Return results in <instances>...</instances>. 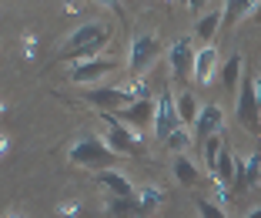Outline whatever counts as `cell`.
<instances>
[{"instance_id":"cell-1","label":"cell","mask_w":261,"mask_h":218,"mask_svg":"<svg viewBox=\"0 0 261 218\" xmlns=\"http://www.w3.org/2000/svg\"><path fill=\"white\" fill-rule=\"evenodd\" d=\"M114 155H117V151L111 148L100 134H81V138L70 144L67 161L77 164V168H94V172H100V168H111Z\"/></svg>"},{"instance_id":"cell-2","label":"cell","mask_w":261,"mask_h":218,"mask_svg":"<svg viewBox=\"0 0 261 218\" xmlns=\"http://www.w3.org/2000/svg\"><path fill=\"white\" fill-rule=\"evenodd\" d=\"M100 125L108 128V144L117 151V155H144V144H141V134L134 131V128H127L121 121V117L114 114V111H97Z\"/></svg>"},{"instance_id":"cell-3","label":"cell","mask_w":261,"mask_h":218,"mask_svg":"<svg viewBox=\"0 0 261 218\" xmlns=\"http://www.w3.org/2000/svg\"><path fill=\"white\" fill-rule=\"evenodd\" d=\"M238 121L251 134H261V98H258L254 74H248V67L241 74V87H238Z\"/></svg>"},{"instance_id":"cell-4","label":"cell","mask_w":261,"mask_h":218,"mask_svg":"<svg viewBox=\"0 0 261 218\" xmlns=\"http://www.w3.org/2000/svg\"><path fill=\"white\" fill-rule=\"evenodd\" d=\"M158 54H161V44H158L154 34H134L130 44H127V70H130V78H141V74L158 61Z\"/></svg>"},{"instance_id":"cell-5","label":"cell","mask_w":261,"mask_h":218,"mask_svg":"<svg viewBox=\"0 0 261 218\" xmlns=\"http://www.w3.org/2000/svg\"><path fill=\"white\" fill-rule=\"evenodd\" d=\"M84 98H87L91 104H97V108H108V111H121V108H127V104L141 101V98H134V91H127L124 84H114V87H91Z\"/></svg>"},{"instance_id":"cell-6","label":"cell","mask_w":261,"mask_h":218,"mask_svg":"<svg viewBox=\"0 0 261 218\" xmlns=\"http://www.w3.org/2000/svg\"><path fill=\"white\" fill-rule=\"evenodd\" d=\"M194 47H191V40L188 37H177L174 44H171V51H168V61H171V70H174V81L177 84H188V74L194 78Z\"/></svg>"},{"instance_id":"cell-7","label":"cell","mask_w":261,"mask_h":218,"mask_svg":"<svg viewBox=\"0 0 261 218\" xmlns=\"http://www.w3.org/2000/svg\"><path fill=\"white\" fill-rule=\"evenodd\" d=\"M174 128H181L177 104L171 98V91H161V101H158V111H154V134H158V141H168Z\"/></svg>"},{"instance_id":"cell-8","label":"cell","mask_w":261,"mask_h":218,"mask_svg":"<svg viewBox=\"0 0 261 218\" xmlns=\"http://www.w3.org/2000/svg\"><path fill=\"white\" fill-rule=\"evenodd\" d=\"M104 37H111V31L100 20H91V23H84V27H74V31L67 34V40L61 44V57L74 54L77 47H87V44H94V40H104Z\"/></svg>"},{"instance_id":"cell-9","label":"cell","mask_w":261,"mask_h":218,"mask_svg":"<svg viewBox=\"0 0 261 218\" xmlns=\"http://www.w3.org/2000/svg\"><path fill=\"white\" fill-rule=\"evenodd\" d=\"M154 111H158V104H154V98H141V101L127 104V108L114 111L117 117H121L127 128H134V131H147V125L154 121Z\"/></svg>"},{"instance_id":"cell-10","label":"cell","mask_w":261,"mask_h":218,"mask_svg":"<svg viewBox=\"0 0 261 218\" xmlns=\"http://www.w3.org/2000/svg\"><path fill=\"white\" fill-rule=\"evenodd\" d=\"M117 70V61H104V57H94V61H84V64H70V81L74 84H91L97 78H108Z\"/></svg>"},{"instance_id":"cell-11","label":"cell","mask_w":261,"mask_h":218,"mask_svg":"<svg viewBox=\"0 0 261 218\" xmlns=\"http://www.w3.org/2000/svg\"><path fill=\"white\" fill-rule=\"evenodd\" d=\"M258 181H261V151H251V155L238 158V164H234V188L251 191Z\"/></svg>"},{"instance_id":"cell-12","label":"cell","mask_w":261,"mask_h":218,"mask_svg":"<svg viewBox=\"0 0 261 218\" xmlns=\"http://www.w3.org/2000/svg\"><path fill=\"white\" fill-rule=\"evenodd\" d=\"M224 128V108L221 104H201V114L194 121V138H211V134H221Z\"/></svg>"},{"instance_id":"cell-13","label":"cell","mask_w":261,"mask_h":218,"mask_svg":"<svg viewBox=\"0 0 261 218\" xmlns=\"http://www.w3.org/2000/svg\"><path fill=\"white\" fill-rule=\"evenodd\" d=\"M97 181L108 188V195H117V198H138L134 185H130V181L124 178L121 172H114V168H100V172H97Z\"/></svg>"},{"instance_id":"cell-14","label":"cell","mask_w":261,"mask_h":218,"mask_svg":"<svg viewBox=\"0 0 261 218\" xmlns=\"http://www.w3.org/2000/svg\"><path fill=\"white\" fill-rule=\"evenodd\" d=\"M215 67H218V47L215 44H204L198 51V57H194V81H198V84H211Z\"/></svg>"},{"instance_id":"cell-15","label":"cell","mask_w":261,"mask_h":218,"mask_svg":"<svg viewBox=\"0 0 261 218\" xmlns=\"http://www.w3.org/2000/svg\"><path fill=\"white\" fill-rule=\"evenodd\" d=\"M254 10H258V0H224L221 27L228 31V27H234V23H241V20H248V17H254Z\"/></svg>"},{"instance_id":"cell-16","label":"cell","mask_w":261,"mask_h":218,"mask_svg":"<svg viewBox=\"0 0 261 218\" xmlns=\"http://www.w3.org/2000/svg\"><path fill=\"white\" fill-rule=\"evenodd\" d=\"M174 104H177V114H181V125H188V128H194V121H198V114H201V104H198V98H194V91H181L174 98Z\"/></svg>"},{"instance_id":"cell-17","label":"cell","mask_w":261,"mask_h":218,"mask_svg":"<svg viewBox=\"0 0 261 218\" xmlns=\"http://www.w3.org/2000/svg\"><path fill=\"white\" fill-rule=\"evenodd\" d=\"M241 74H245V57H241V51H238V54H231V61L221 67V87L224 91H234Z\"/></svg>"},{"instance_id":"cell-18","label":"cell","mask_w":261,"mask_h":218,"mask_svg":"<svg viewBox=\"0 0 261 218\" xmlns=\"http://www.w3.org/2000/svg\"><path fill=\"white\" fill-rule=\"evenodd\" d=\"M174 178L181 181V185L194 188V185L201 181V172H198V164H194L188 155H177V158H174Z\"/></svg>"},{"instance_id":"cell-19","label":"cell","mask_w":261,"mask_h":218,"mask_svg":"<svg viewBox=\"0 0 261 218\" xmlns=\"http://www.w3.org/2000/svg\"><path fill=\"white\" fill-rule=\"evenodd\" d=\"M191 144H194V134L188 131V125L174 128V131H171V138L164 141V148L174 151V155H188V151H191Z\"/></svg>"},{"instance_id":"cell-20","label":"cell","mask_w":261,"mask_h":218,"mask_svg":"<svg viewBox=\"0 0 261 218\" xmlns=\"http://www.w3.org/2000/svg\"><path fill=\"white\" fill-rule=\"evenodd\" d=\"M221 151H224V141H221V134H211V138H204V172H207V178L215 175V168H218V158H221Z\"/></svg>"},{"instance_id":"cell-21","label":"cell","mask_w":261,"mask_h":218,"mask_svg":"<svg viewBox=\"0 0 261 218\" xmlns=\"http://www.w3.org/2000/svg\"><path fill=\"white\" fill-rule=\"evenodd\" d=\"M108 40H111V37H104V40H94V44H87V47H77L74 54L61 57V61H64V64H84V61H94V57H100V51L108 47Z\"/></svg>"},{"instance_id":"cell-22","label":"cell","mask_w":261,"mask_h":218,"mask_svg":"<svg viewBox=\"0 0 261 218\" xmlns=\"http://www.w3.org/2000/svg\"><path fill=\"white\" fill-rule=\"evenodd\" d=\"M20 57L27 64H34L40 57V34L37 31H23L20 34Z\"/></svg>"},{"instance_id":"cell-23","label":"cell","mask_w":261,"mask_h":218,"mask_svg":"<svg viewBox=\"0 0 261 218\" xmlns=\"http://www.w3.org/2000/svg\"><path fill=\"white\" fill-rule=\"evenodd\" d=\"M221 17H224V14H218V10H207V14H204V17L198 20V27H194V34H198L201 40H207V44H211V37H215V31L221 27Z\"/></svg>"},{"instance_id":"cell-24","label":"cell","mask_w":261,"mask_h":218,"mask_svg":"<svg viewBox=\"0 0 261 218\" xmlns=\"http://www.w3.org/2000/svg\"><path fill=\"white\" fill-rule=\"evenodd\" d=\"M138 195H141V208H144V215H151V211L164 202V188L161 185H144Z\"/></svg>"},{"instance_id":"cell-25","label":"cell","mask_w":261,"mask_h":218,"mask_svg":"<svg viewBox=\"0 0 261 218\" xmlns=\"http://www.w3.org/2000/svg\"><path fill=\"white\" fill-rule=\"evenodd\" d=\"M234 164H238V158L231 155V148H224V151H221V158H218L215 175H221L224 181H231V185H234Z\"/></svg>"},{"instance_id":"cell-26","label":"cell","mask_w":261,"mask_h":218,"mask_svg":"<svg viewBox=\"0 0 261 218\" xmlns=\"http://www.w3.org/2000/svg\"><path fill=\"white\" fill-rule=\"evenodd\" d=\"M84 215V202L81 198H64L57 202V218H81Z\"/></svg>"},{"instance_id":"cell-27","label":"cell","mask_w":261,"mask_h":218,"mask_svg":"<svg viewBox=\"0 0 261 218\" xmlns=\"http://www.w3.org/2000/svg\"><path fill=\"white\" fill-rule=\"evenodd\" d=\"M194 205H198V215L201 218H228V215H224V208L215 202V198H194Z\"/></svg>"},{"instance_id":"cell-28","label":"cell","mask_w":261,"mask_h":218,"mask_svg":"<svg viewBox=\"0 0 261 218\" xmlns=\"http://www.w3.org/2000/svg\"><path fill=\"white\" fill-rule=\"evenodd\" d=\"M10 151H14V138H10L7 131H0V161H7Z\"/></svg>"},{"instance_id":"cell-29","label":"cell","mask_w":261,"mask_h":218,"mask_svg":"<svg viewBox=\"0 0 261 218\" xmlns=\"http://www.w3.org/2000/svg\"><path fill=\"white\" fill-rule=\"evenodd\" d=\"M94 4H100V7H108V10H114L117 17L124 20V7H121V0H94Z\"/></svg>"},{"instance_id":"cell-30","label":"cell","mask_w":261,"mask_h":218,"mask_svg":"<svg viewBox=\"0 0 261 218\" xmlns=\"http://www.w3.org/2000/svg\"><path fill=\"white\" fill-rule=\"evenodd\" d=\"M81 7H84V0H64V14H81Z\"/></svg>"},{"instance_id":"cell-31","label":"cell","mask_w":261,"mask_h":218,"mask_svg":"<svg viewBox=\"0 0 261 218\" xmlns=\"http://www.w3.org/2000/svg\"><path fill=\"white\" fill-rule=\"evenodd\" d=\"M185 4H188V14H198L204 7V0H185Z\"/></svg>"},{"instance_id":"cell-32","label":"cell","mask_w":261,"mask_h":218,"mask_svg":"<svg viewBox=\"0 0 261 218\" xmlns=\"http://www.w3.org/2000/svg\"><path fill=\"white\" fill-rule=\"evenodd\" d=\"M0 218H31V215H23V211H14V208H10V211H4Z\"/></svg>"},{"instance_id":"cell-33","label":"cell","mask_w":261,"mask_h":218,"mask_svg":"<svg viewBox=\"0 0 261 218\" xmlns=\"http://www.w3.org/2000/svg\"><path fill=\"white\" fill-rule=\"evenodd\" d=\"M245 218H261V205H258V208H251V211H248Z\"/></svg>"},{"instance_id":"cell-34","label":"cell","mask_w":261,"mask_h":218,"mask_svg":"<svg viewBox=\"0 0 261 218\" xmlns=\"http://www.w3.org/2000/svg\"><path fill=\"white\" fill-rule=\"evenodd\" d=\"M4 114H7V101H0V121H4Z\"/></svg>"},{"instance_id":"cell-35","label":"cell","mask_w":261,"mask_h":218,"mask_svg":"<svg viewBox=\"0 0 261 218\" xmlns=\"http://www.w3.org/2000/svg\"><path fill=\"white\" fill-rule=\"evenodd\" d=\"M254 20L261 23V0H258V10H254Z\"/></svg>"},{"instance_id":"cell-36","label":"cell","mask_w":261,"mask_h":218,"mask_svg":"<svg viewBox=\"0 0 261 218\" xmlns=\"http://www.w3.org/2000/svg\"><path fill=\"white\" fill-rule=\"evenodd\" d=\"M0 47H4V44H0Z\"/></svg>"},{"instance_id":"cell-37","label":"cell","mask_w":261,"mask_h":218,"mask_svg":"<svg viewBox=\"0 0 261 218\" xmlns=\"http://www.w3.org/2000/svg\"><path fill=\"white\" fill-rule=\"evenodd\" d=\"M168 4H171V0H168Z\"/></svg>"}]
</instances>
